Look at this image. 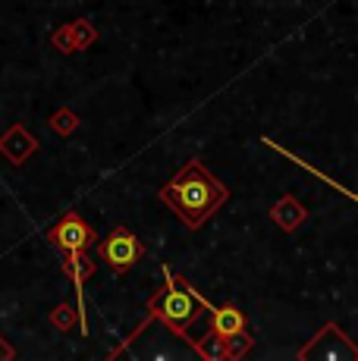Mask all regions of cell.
I'll use <instances>...</instances> for the list:
<instances>
[{"instance_id":"obj_6","label":"cell","mask_w":358,"mask_h":361,"mask_svg":"<svg viewBox=\"0 0 358 361\" xmlns=\"http://www.w3.org/2000/svg\"><path fill=\"white\" fill-rule=\"evenodd\" d=\"M198 302H202V308L211 314V333H217L220 339H233V336H242V333H249V314L239 308H233V305H211L208 298L198 293Z\"/></svg>"},{"instance_id":"obj_1","label":"cell","mask_w":358,"mask_h":361,"mask_svg":"<svg viewBox=\"0 0 358 361\" xmlns=\"http://www.w3.org/2000/svg\"><path fill=\"white\" fill-rule=\"evenodd\" d=\"M157 198L183 220V226L198 230L230 201V189L202 161H189L163 189H157Z\"/></svg>"},{"instance_id":"obj_12","label":"cell","mask_w":358,"mask_h":361,"mask_svg":"<svg viewBox=\"0 0 358 361\" xmlns=\"http://www.w3.org/2000/svg\"><path fill=\"white\" fill-rule=\"evenodd\" d=\"M13 358H16V349H13V345L0 336V361H13Z\"/></svg>"},{"instance_id":"obj_5","label":"cell","mask_w":358,"mask_h":361,"mask_svg":"<svg viewBox=\"0 0 358 361\" xmlns=\"http://www.w3.org/2000/svg\"><path fill=\"white\" fill-rule=\"evenodd\" d=\"M47 242H51L60 255H73V252H85L88 245H94V242H98V233H94L75 211H70L57 226L47 230Z\"/></svg>"},{"instance_id":"obj_2","label":"cell","mask_w":358,"mask_h":361,"mask_svg":"<svg viewBox=\"0 0 358 361\" xmlns=\"http://www.w3.org/2000/svg\"><path fill=\"white\" fill-rule=\"evenodd\" d=\"M161 274H163V289H157V295L148 298V317H144V324L129 339L139 336L151 321H161L163 327H170L179 339L189 343V327L202 317L198 289L192 286L189 280H183V276H173V270H170L167 264L161 267Z\"/></svg>"},{"instance_id":"obj_9","label":"cell","mask_w":358,"mask_h":361,"mask_svg":"<svg viewBox=\"0 0 358 361\" xmlns=\"http://www.w3.org/2000/svg\"><path fill=\"white\" fill-rule=\"evenodd\" d=\"M47 126L57 132V135H73V132L79 129V114H73L70 107H60L57 114L47 120Z\"/></svg>"},{"instance_id":"obj_10","label":"cell","mask_w":358,"mask_h":361,"mask_svg":"<svg viewBox=\"0 0 358 361\" xmlns=\"http://www.w3.org/2000/svg\"><path fill=\"white\" fill-rule=\"evenodd\" d=\"M51 324L57 330H73L75 324H79V311H75L73 305H57V308L51 311Z\"/></svg>"},{"instance_id":"obj_8","label":"cell","mask_w":358,"mask_h":361,"mask_svg":"<svg viewBox=\"0 0 358 361\" xmlns=\"http://www.w3.org/2000/svg\"><path fill=\"white\" fill-rule=\"evenodd\" d=\"M271 220L283 233H292V230H299V226L308 220V211L302 207V201L295 198V195H283L277 204L271 207Z\"/></svg>"},{"instance_id":"obj_7","label":"cell","mask_w":358,"mask_h":361,"mask_svg":"<svg viewBox=\"0 0 358 361\" xmlns=\"http://www.w3.org/2000/svg\"><path fill=\"white\" fill-rule=\"evenodd\" d=\"M35 151H38V138L32 135L23 123L10 126L4 135H0V154H4L13 166H23L32 154H35Z\"/></svg>"},{"instance_id":"obj_3","label":"cell","mask_w":358,"mask_h":361,"mask_svg":"<svg viewBox=\"0 0 358 361\" xmlns=\"http://www.w3.org/2000/svg\"><path fill=\"white\" fill-rule=\"evenodd\" d=\"M94 248H98V258L107 264V270L116 276L132 270L144 258V242L132 230H126V226H113L107 239L94 242Z\"/></svg>"},{"instance_id":"obj_4","label":"cell","mask_w":358,"mask_h":361,"mask_svg":"<svg viewBox=\"0 0 358 361\" xmlns=\"http://www.w3.org/2000/svg\"><path fill=\"white\" fill-rule=\"evenodd\" d=\"M299 358H321V361H358V345L346 336L336 324H327L305 349L299 352Z\"/></svg>"},{"instance_id":"obj_11","label":"cell","mask_w":358,"mask_h":361,"mask_svg":"<svg viewBox=\"0 0 358 361\" xmlns=\"http://www.w3.org/2000/svg\"><path fill=\"white\" fill-rule=\"evenodd\" d=\"M73 32L79 35V38H75V47H92V44H94V38H98L88 19H79V23H73Z\"/></svg>"}]
</instances>
